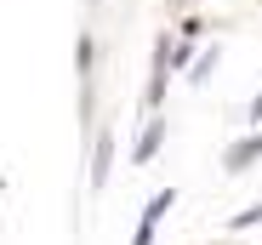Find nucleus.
Returning a JSON list of instances; mask_svg holds the SVG:
<instances>
[{
  "instance_id": "1",
  "label": "nucleus",
  "mask_w": 262,
  "mask_h": 245,
  "mask_svg": "<svg viewBox=\"0 0 262 245\" xmlns=\"http://www.w3.org/2000/svg\"><path fill=\"white\" fill-rule=\"evenodd\" d=\"M251 154H262V137H251V143H245V148H234V154H228V166H234V171H239V166H245V160H251Z\"/></svg>"
}]
</instances>
